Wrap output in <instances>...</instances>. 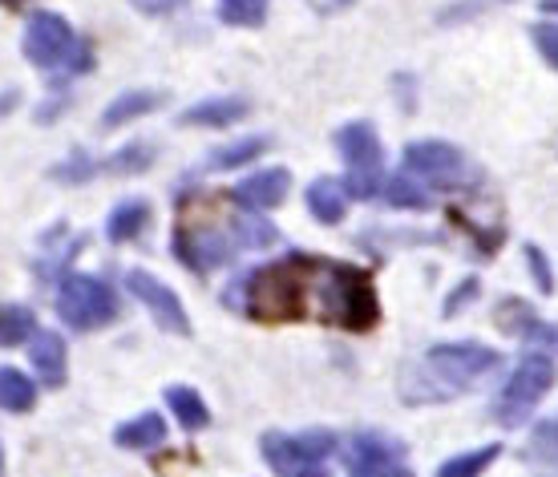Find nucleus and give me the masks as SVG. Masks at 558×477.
Returning a JSON list of instances; mask_svg holds the SVG:
<instances>
[{"label": "nucleus", "mask_w": 558, "mask_h": 477, "mask_svg": "<svg viewBox=\"0 0 558 477\" xmlns=\"http://www.w3.org/2000/svg\"><path fill=\"white\" fill-rule=\"evenodd\" d=\"M502 365V356L486 344H437L421 356L417 365L401 372V396L405 405H433L465 393L470 384L486 377L489 368Z\"/></svg>", "instance_id": "1"}, {"label": "nucleus", "mask_w": 558, "mask_h": 477, "mask_svg": "<svg viewBox=\"0 0 558 477\" xmlns=\"http://www.w3.org/2000/svg\"><path fill=\"white\" fill-rule=\"evenodd\" d=\"M243 311L255 320H304L312 308V255H288L279 264L255 267L243 280Z\"/></svg>", "instance_id": "2"}, {"label": "nucleus", "mask_w": 558, "mask_h": 477, "mask_svg": "<svg viewBox=\"0 0 558 477\" xmlns=\"http://www.w3.org/2000/svg\"><path fill=\"white\" fill-rule=\"evenodd\" d=\"M312 316L349 332H368L380 320L373 280L356 267L312 259Z\"/></svg>", "instance_id": "3"}, {"label": "nucleus", "mask_w": 558, "mask_h": 477, "mask_svg": "<svg viewBox=\"0 0 558 477\" xmlns=\"http://www.w3.org/2000/svg\"><path fill=\"white\" fill-rule=\"evenodd\" d=\"M25 61L37 70H73L85 73L94 65L89 45L70 28V21L57 13H33L25 25Z\"/></svg>", "instance_id": "4"}, {"label": "nucleus", "mask_w": 558, "mask_h": 477, "mask_svg": "<svg viewBox=\"0 0 558 477\" xmlns=\"http://www.w3.org/2000/svg\"><path fill=\"white\" fill-rule=\"evenodd\" d=\"M555 377H558L555 356H546V352H531V356H522L518 368L510 372V380L502 384L498 401H494V421L506 425V429L522 425L534 413V405L550 393Z\"/></svg>", "instance_id": "5"}, {"label": "nucleus", "mask_w": 558, "mask_h": 477, "mask_svg": "<svg viewBox=\"0 0 558 477\" xmlns=\"http://www.w3.org/2000/svg\"><path fill=\"white\" fill-rule=\"evenodd\" d=\"M57 316L77 332H94L118 316V295L110 292V283L94 276H65V283L57 288Z\"/></svg>", "instance_id": "6"}, {"label": "nucleus", "mask_w": 558, "mask_h": 477, "mask_svg": "<svg viewBox=\"0 0 558 477\" xmlns=\"http://www.w3.org/2000/svg\"><path fill=\"white\" fill-rule=\"evenodd\" d=\"M336 450V437L328 429H307V433H267L264 457L279 477H295L307 465H324V457Z\"/></svg>", "instance_id": "7"}, {"label": "nucleus", "mask_w": 558, "mask_h": 477, "mask_svg": "<svg viewBox=\"0 0 558 477\" xmlns=\"http://www.w3.org/2000/svg\"><path fill=\"white\" fill-rule=\"evenodd\" d=\"M126 288H130V295L138 299L142 308L150 311L154 320L162 323L167 332H174V337H191V320H186V308L179 304V295L170 292L167 283L162 280H154L150 271H126Z\"/></svg>", "instance_id": "8"}, {"label": "nucleus", "mask_w": 558, "mask_h": 477, "mask_svg": "<svg viewBox=\"0 0 558 477\" xmlns=\"http://www.w3.org/2000/svg\"><path fill=\"white\" fill-rule=\"evenodd\" d=\"M409 174H421V179H458L465 170V155H461L453 142H409L405 155H401Z\"/></svg>", "instance_id": "9"}, {"label": "nucleus", "mask_w": 558, "mask_h": 477, "mask_svg": "<svg viewBox=\"0 0 558 477\" xmlns=\"http://www.w3.org/2000/svg\"><path fill=\"white\" fill-rule=\"evenodd\" d=\"M288 191H292V174L283 167H271V170H255L243 183H235L231 198H235L239 207H247V211H271V207L283 203Z\"/></svg>", "instance_id": "10"}, {"label": "nucleus", "mask_w": 558, "mask_h": 477, "mask_svg": "<svg viewBox=\"0 0 558 477\" xmlns=\"http://www.w3.org/2000/svg\"><path fill=\"white\" fill-rule=\"evenodd\" d=\"M174 252L186 267H195V271H210V267L227 264L231 255H235V243L219 231H179L174 238Z\"/></svg>", "instance_id": "11"}, {"label": "nucleus", "mask_w": 558, "mask_h": 477, "mask_svg": "<svg viewBox=\"0 0 558 477\" xmlns=\"http://www.w3.org/2000/svg\"><path fill=\"white\" fill-rule=\"evenodd\" d=\"M336 150L352 170H377L380 167V138L368 122H349L336 130Z\"/></svg>", "instance_id": "12"}, {"label": "nucleus", "mask_w": 558, "mask_h": 477, "mask_svg": "<svg viewBox=\"0 0 558 477\" xmlns=\"http://www.w3.org/2000/svg\"><path fill=\"white\" fill-rule=\"evenodd\" d=\"M401 457V445L385 433H356L352 437V469L356 477H373L377 469L392 465Z\"/></svg>", "instance_id": "13"}, {"label": "nucleus", "mask_w": 558, "mask_h": 477, "mask_svg": "<svg viewBox=\"0 0 558 477\" xmlns=\"http://www.w3.org/2000/svg\"><path fill=\"white\" fill-rule=\"evenodd\" d=\"M247 118V101L243 98H207L191 106L186 113H179L182 126H207V130H223V126H235Z\"/></svg>", "instance_id": "14"}, {"label": "nucleus", "mask_w": 558, "mask_h": 477, "mask_svg": "<svg viewBox=\"0 0 558 477\" xmlns=\"http://www.w3.org/2000/svg\"><path fill=\"white\" fill-rule=\"evenodd\" d=\"M28 360H33L37 377H41L49 389L65 384V340L57 337V332H33Z\"/></svg>", "instance_id": "15"}, {"label": "nucleus", "mask_w": 558, "mask_h": 477, "mask_svg": "<svg viewBox=\"0 0 558 477\" xmlns=\"http://www.w3.org/2000/svg\"><path fill=\"white\" fill-rule=\"evenodd\" d=\"M162 101H167V94H158V89H130V94H122V98H113L110 106H106V113H101V130L126 126V122H134V118H142V113L158 110Z\"/></svg>", "instance_id": "16"}, {"label": "nucleus", "mask_w": 558, "mask_h": 477, "mask_svg": "<svg viewBox=\"0 0 558 477\" xmlns=\"http://www.w3.org/2000/svg\"><path fill=\"white\" fill-rule=\"evenodd\" d=\"M307 211L316 223H340L344 211H349V195H344V186L336 183V179H316V183L307 186Z\"/></svg>", "instance_id": "17"}, {"label": "nucleus", "mask_w": 558, "mask_h": 477, "mask_svg": "<svg viewBox=\"0 0 558 477\" xmlns=\"http://www.w3.org/2000/svg\"><path fill=\"white\" fill-rule=\"evenodd\" d=\"M167 405H170V413L179 417V425L186 429V433H198V429H207V425H210L207 401H203L191 384H170Z\"/></svg>", "instance_id": "18"}, {"label": "nucleus", "mask_w": 558, "mask_h": 477, "mask_svg": "<svg viewBox=\"0 0 558 477\" xmlns=\"http://www.w3.org/2000/svg\"><path fill=\"white\" fill-rule=\"evenodd\" d=\"M162 437H167V421H162L158 413H142L134 421L118 425L113 441H118L122 450H154V445H162Z\"/></svg>", "instance_id": "19"}, {"label": "nucleus", "mask_w": 558, "mask_h": 477, "mask_svg": "<svg viewBox=\"0 0 558 477\" xmlns=\"http://www.w3.org/2000/svg\"><path fill=\"white\" fill-rule=\"evenodd\" d=\"M146 223H150V207H146V198H126V203H118V207L110 211L106 235H110L113 243H126V238H138Z\"/></svg>", "instance_id": "20"}, {"label": "nucleus", "mask_w": 558, "mask_h": 477, "mask_svg": "<svg viewBox=\"0 0 558 477\" xmlns=\"http://www.w3.org/2000/svg\"><path fill=\"white\" fill-rule=\"evenodd\" d=\"M33 405H37L33 380H28L21 368L0 365V408H4V413H28Z\"/></svg>", "instance_id": "21"}, {"label": "nucleus", "mask_w": 558, "mask_h": 477, "mask_svg": "<svg viewBox=\"0 0 558 477\" xmlns=\"http://www.w3.org/2000/svg\"><path fill=\"white\" fill-rule=\"evenodd\" d=\"M33 328H37V316L28 308H21V304H0V344L4 348H13L25 337H33Z\"/></svg>", "instance_id": "22"}, {"label": "nucleus", "mask_w": 558, "mask_h": 477, "mask_svg": "<svg viewBox=\"0 0 558 477\" xmlns=\"http://www.w3.org/2000/svg\"><path fill=\"white\" fill-rule=\"evenodd\" d=\"M267 150V138H243V142H231L223 150H215L207 158V167L215 170H235V167H247L252 158H259Z\"/></svg>", "instance_id": "23"}, {"label": "nucleus", "mask_w": 558, "mask_h": 477, "mask_svg": "<svg viewBox=\"0 0 558 477\" xmlns=\"http://www.w3.org/2000/svg\"><path fill=\"white\" fill-rule=\"evenodd\" d=\"M385 198L392 207H405V211H425L429 207V195H425L421 183H413V174H392L385 183Z\"/></svg>", "instance_id": "24"}, {"label": "nucleus", "mask_w": 558, "mask_h": 477, "mask_svg": "<svg viewBox=\"0 0 558 477\" xmlns=\"http://www.w3.org/2000/svg\"><path fill=\"white\" fill-rule=\"evenodd\" d=\"M150 162H154V146H146V142H130V146H122L118 155L98 162V170H110V174H138V170H146Z\"/></svg>", "instance_id": "25"}, {"label": "nucleus", "mask_w": 558, "mask_h": 477, "mask_svg": "<svg viewBox=\"0 0 558 477\" xmlns=\"http://www.w3.org/2000/svg\"><path fill=\"white\" fill-rule=\"evenodd\" d=\"M498 453H502V445H482V450H474V453L449 457V462L437 469V477H477L489 462H498Z\"/></svg>", "instance_id": "26"}, {"label": "nucleus", "mask_w": 558, "mask_h": 477, "mask_svg": "<svg viewBox=\"0 0 558 477\" xmlns=\"http://www.w3.org/2000/svg\"><path fill=\"white\" fill-rule=\"evenodd\" d=\"M219 16L227 25L255 28L267 21V0H219Z\"/></svg>", "instance_id": "27"}, {"label": "nucleus", "mask_w": 558, "mask_h": 477, "mask_svg": "<svg viewBox=\"0 0 558 477\" xmlns=\"http://www.w3.org/2000/svg\"><path fill=\"white\" fill-rule=\"evenodd\" d=\"M235 238H239V247H267V243H276L279 231L267 219H259V215H239L235 219Z\"/></svg>", "instance_id": "28"}, {"label": "nucleus", "mask_w": 558, "mask_h": 477, "mask_svg": "<svg viewBox=\"0 0 558 477\" xmlns=\"http://www.w3.org/2000/svg\"><path fill=\"white\" fill-rule=\"evenodd\" d=\"M534 320H538V316L531 311L526 299H502V308H498V328H510L514 337H522Z\"/></svg>", "instance_id": "29"}, {"label": "nucleus", "mask_w": 558, "mask_h": 477, "mask_svg": "<svg viewBox=\"0 0 558 477\" xmlns=\"http://www.w3.org/2000/svg\"><path fill=\"white\" fill-rule=\"evenodd\" d=\"M94 174H98V162L85 155H73L70 162L53 167V179H61V183H85V179H94Z\"/></svg>", "instance_id": "30"}, {"label": "nucleus", "mask_w": 558, "mask_h": 477, "mask_svg": "<svg viewBox=\"0 0 558 477\" xmlns=\"http://www.w3.org/2000/svg\"><path fill=\"white\" fill-rule=\"evenodd\" d=\"M531 37H534V49L543 53L546 65L558 70V25H534Z\"/></svg>", "instance_id": "31"}, {"label": "nucleus", "mask_w": 558, "mask_h": 477, "mask_svg": "<svg viewBox=\"0 0 558 477\" xmlns=\"http://www.w3.org/2000/svg\"><path fill=\"white\" fill-rule=\"evenodd\" d=\"M526 264H531V276H534V283H538V292L543 295H550L555 292V276H550V259H546L538 247H526Z\"/></svg>", "instance_id": "32"}, {"label": "nucleus", "mask_w": 558, "mask_h": 477, "mask_svg": "<svg viewBox=\"0 0 558 477\" xmlns=\"http://www.w3.org/2000/svg\"><path fill=\"white\" fill-rule=\"evenodd\" d=\"M531 445H534V453H543L546 462L558 465V417H555V421L538 425V433H534Z\"/></svg>", "instance_id": "33"}, {"label": "nucleus", "mask_w": 558, "mask_h": 477, "mask_svg": "<svg viewBox=\"0 0 558 477\" xmlns=\"http://www.w3.org/2000/svg\"><path fill=\"white\" fill-rule=\"evenodd\" d=\"M377 191H380L377 170H352V174H349V195L368 198V195H377Z\"/></svg>", "instance_id": "34"}, {"label": "nucleus", "mask_w": 558, "mask_h": 477, "mask_svg": "<svg viewBox=\"0 0 558 477\" xmlns=\"http://www.w3.org/2000/svg\"><path fill=\"white\" fill-rule=\"evenodd\" d=\"M477 292H482V283H477V280H465V283L458 288V292H453V295L446 299V308H441V316H446V320H453V316H458V311L465 308V299H474Z\"/></svg>", "instance_id": "35"}, {"label": "nucleus", "mask_w": 558, "mask_h": 477, "mask_svg": "<svg viewBox=\"0 0 558 477\" xmlns=\"http://www.w3.org/2000/svg\"><path fill=\"white\" fill-rule=\"evenodd\" d=\"M179 0H134V9L138 13H150V16H162V13H170Z\"/></svg>", "instance_id": "36"}, {"label": "nucleus", "mask_w": 558, "mask_h": 477, "mask_svg": "<svg viewBox=\"0 0 558 477\" xmlns=\"http://www.w3.org/2000/svg\"><path fill=\"white\" fill-rule=\"evenodd\" d=\"M373 477H413V474H409L405 465H397V462H392V465H385V469H377V474H373Z\"/></svg>", "instance_id": "37"}, {"label": "nucleus", "mask_w": 558, "mask_h": 477, "mask_svg": "<svg viewBox=\"0 0 558 477\" xmlns=\"http://www.w3.org/2000/svg\"><path fill=\"white\" fill-rule=\"evenodd\" d=\"M295 477H332V474H328V465H307V469H300Z\"/></svg>", "instance_id": "38"}, {"label": "nucleus", "mask_w": 558, "mask_h": 477, "mask_svg": "<svg viewBox=\"0 0 558 477\" xmlns=\"http://www.w3.org/2000/svg\"><path fill=\"white\" fill-rule=\"evenodd\" d=\"M543 13H558V0H543Z\"/></svg>", "instance_id": "39"}, {"label": "nucleus", "mask_w": 558, "mask_h": 477, "mask_svg": "<svg viewBox=\"0 0 558 477\" xmlns=\"http://www.w3.org/2000/svg\"><path fill=\"white\" fill-rule=\"evenodd\" d=\"M0 4H13V9H16V4H25V0H0Z\"/></svg>", "instance_id": "40"}]
</instances>
